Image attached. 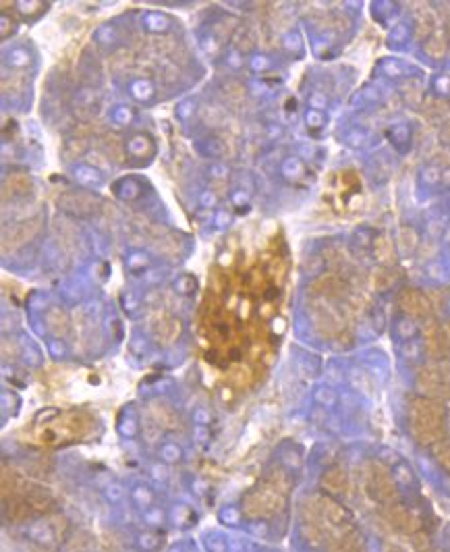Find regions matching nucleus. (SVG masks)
Listing matches in <instances>:
<instances>
[{
    "instance_id": "nucleus-1",
    "label": "nucleus",
    "mask_w": 450,
    "mask_h": 552,
    "mask_svg": "<svg viewBox=\"0 0 450 552\" xmlns=\"http://www.w3.org/2000/svg\"><path fill=\"white\" fill-rule=\"evenodd\" d=\"M409 421L413 438L423 446H434L447 434V412L438 399H413L409 409Z\"/></svg>"
},
{
    "instance_id": "nucleus-2",
    "label": "nucleus",
    "mask_w": 450,
    "mask_h": 552,
    "mask_svg": "<svg viewBox=\"0 0 450 552\" xmlns=\"http://www.w3.org/2000/svg\"><path fill=\"white\" fill-rule=\"evenodd\" d=\"M284 507V494L270 484H263L256 490H252L243 498V513L249 519H263L276 515Z\"/></svg>"
},
{
    "instance_id": "nucleus-3",
    "label": "nucleus",
    "mask_w": 450,
    "mask_h": 552,
    "mask_svg": "<svg viewBox=\"0 0 450 552\" xmlns=\"http://www.w3.org/2000/svg\"><path fill=\"white\" fill-rule=\"evenodd\" d=\"M365 490L368 494L384 504H392L398 498V488L392 478V474L386 470L382 463H370L365 470Z\"/></svg>"
},
{
    "instance_id": "nucleus-4",
    "label": "nucleus",
    "mask_w": 450,
    "mask_h": 552,
    "mask_svg": "<svg viewBox=\"0 0 450 552\" xmlns=\"http://www.w3.org/2000/svg\"><path fill=\"white\" fill-rule=\"evenodd\" d=\"M318 502V511H320V519L328 536V542L349 530L351 528V515L347 513V509L342 504H338L336 500H332L330 496H316Z\"/></svg>"
},
{
    "instance_id": "nucleus-5",
    "label": "nucleus",
    "mask_w": 450,
    "mask_h": 552,
    "mask_svg": "<svg viewBox=\"0 0 450 552\" xmlns=\"http://www.w3.org/2000/svg\"><path fill=\"white\" fill-rule=\"evenodd\" d=\"M417 386L430 399H440L450 391V368L442 363L423 365L417 372Z\"/></svg>"
},
{
    "instance_id": "nucleus-6",
    "label": "nucleus",
    "mask_w": 450,
    "mask_h": 552,
    "mask_svg": "<svg viewBox=\"0 0 450 552\" xmlns=\"http://www.w3.org/2000/svg\"><path fill=\"white\" fill-rule=\"evenodd\" d=\"M301 536L305 538L310 546H321L328 540L316 498H307L301 504Z\"/></svg>"
},
{
    "instance_id": "nucleus-7",
    "label": "nucleus",
    "mask_w": 450,
    "mask_h": 552,
    "mask_svg": "<svg viewBox=\"0 0 450 552\" xmlns=\"http://www.w3.org/2000/svg\"><path fill=\"white\" fill-rule=\"evenodd\" d=\"M312 320L318 333L324 337H336L342 331V318L338 310L330 303V299H320L312 303Z\"/></svg>"
},
{
    "instance_id": "nucleus-8",
    "label": "nucleus",
    "mask_w": 450,
    "mask_h": 552,
    "mask_svg": "<svg viewBox=\"0 0 450 552\" xmlns=\"http://www.w3.org/2000/svg\"><path fill=\"white\" fill-rule=\"evenodd\" d=\"M423 343H426V351L430 359H434L436 363H444L450 359V337L436 320H430L426 324Z\"/></svg>"
},
{
    "instance_id": "nucleus-9",
    "label": "nucleus",
    "mask_w": 450,
    "mask_h": 552,
    "mask_svg": "<svg viewBox=\"0 0 450 552\" xmlns=\"http://www.w3.org/2000/svg\"><path fill=\"white\" fill-rule=\"evenodd\" d=\"M398 307L405 316L409 318H428L430 316V310H432V303L430 299L426 297L423 291L415 289V286H405L400 293H398Z\"/></svg>"
},
{
    "instance_id": "nucleus-10",
    "label": "nucleus",
    "mask_w": 450,
    "mask_h": 552,
    "mask_svg": "<svg viewBox=\"0 0 450 552\" xmlns=\"http://www.w3.org/2000/svg\"><path fill=\"white\" fill-rule=\"evenodd\" d=\"M384 517L386 521H388V525H390L394 532H398V534L413 536V534H417V530H419V521H417L415 513L409 511V509H407L405 504H400V502H392V504H388V507H386Z\"/></svg>"
},
{
    "instance_id": "nucleus-11",
    "label": "nucleus",
    "mask_w": 450,
    "mask_h": 552,
    "mask_svg": "<svg viewBox=\"0 0 450 552\" xmlns=\"http://www.w3.org/2000/svg\"><path fill=\"white\" fill-rule=\"evenodd\" d=\"M40 233V218H25L19 224H15L10 231L4 233V241H2V249H17L23 247L25 243H29L36 235Z\"/></svg>"
},
{
    "instance_id": "nucleus-12",
    "label": "nucleus",
    "mask_w": 450,
    "mask_h": 552,
    "mask_svg": "<svg viewBox=\"0 0 450 552\" xmlns=\"http://www.w3.org/2000/svg\"><path fill=\"white\" fill-rule=\"evenodd\" d=\"M59 208L64 210L66 214H71V216L83 218V216H92L96 212L98 202L92 196L83 194V191H66V194H63L59 198Z\"/></svg>"
},
{
    "instance_id": "nucleus-13",
    "label": "nucleus",
    "mask_w": 450,
    "mask_h": 552,
    "mask_svg": "<svg viewBox=\"0 0 450 552\" xmlns=\"http://www.w3.org/2000/svg\"><path fill=\"white\" fill-rule=\"evenodd\" d=\"M181 333H183L181 320L170 314H162L154 324V335L160 345H173L175 341H179Z\"/></svg>"
},
{
    "instance_id": "nucleus-14",
    "label": "nucleus",
    "mask_w": 450,
    "mask_h": 552,
    "mask_svg": "<svg viewBox=\"0 0 450 552\" xmlns=\"http://www.w3.org/2000/svg\"><path fill=\"white\" fill-rule=\"evenodd\" d=\"M98 112V98L94 94V89L85 87L77 94L75 98V117L79 121H92Z\"/></svg>"
},
{
    "instance_id": "nucleus-15",
    "label": "nucleus",
    "mask_w": 450,
    "mask_h": 552,
    "mask_svg": "<svg viewBox=\"0 0 450 552\" xmlns=\"http://www.w3.org/2000/svg\"><path fill=\"white\" fill-rule=\"evenodd\" d=\"M328 551L330 552H365V544H363V538L355 532V530H349L336 538H332L328 542Z\"/></svg>"
},
{
    "instance_id": "nucleus-16",
    "label": "nucleus",
    "mask_w": 450,
    "mask_h": 552,
    "mask_svg": "<svg viewBox=\"0 0 450 552\" xmlns=\"http://www.w3.org/2000/svg\"><path fill=\"white\" fill-rule=\"evenodd\" d=\"M100 147H102V154L110 160V162H117V164H123L125 158H127V141L115 136V133H106L102 141H100Z\"/></svg>"
},
{
    "instance_id": "nucleus-17",
    "label": "nucleus",
    "mask_w": 450,
    "mask_h": 552,
    "mask_svg": "<svg viewBox=\"0 0 450 552\" xmlns=\"http://www.w3.org/2000/svg\"><path fill=\"white\" fill-rule=\"evenodd\" d=\"M312 291L316 295H320L321 299H336V297L342 295L344 282L336 275H324L312 284Z\"/></svg>"
},
{
    "instance_id": "nucleus-18",
    "label": "nucleus",
    "mask_w": 450,
    "mask_h": 552,
    "mask_svg": "<svg viewBox=\"0 0 450 552\" xmlns=\"http://www.w3.org/2000/svg\"><path fill=\"white\" fill-rule=\"evenodd\" d=\"M150 414L152 419L158 428H164V430H175L179 428V415L175 414L166 403H160V401H154L150 405Z\"/></svg>"
},
{
    "instance_id": "nucleus-19",
    "label": "nucleus",
    "mask_w": 450,
    "mask_h": 552,
    "mask_svg": "<svg viewBox=\"0 0 450 552\" xmlns=\"http://www.w3.org/2000/svg\"><path fill=\"white\" fill-rule=\"evenodd\" d=\"M321 486L330 494H344L349 490V476L342 467H332L321 476Z\"/></svg>"
},
{
    "instance_id": "nucleus-20",
    "label": "nucleus",
    "mask_w": 450,
    "mask_h": 552,
    "mask_svg": "<svg viewBox=\"0 0 450 552\" xmlns=\"http://www.w3.org/2000/svg\"><path fill=\"white\" fill-rule=\"evenodd\" d=\"M434 29H436V17H434V13L428 6H419L415 10V34L421 40H428L430 36L436 34Z\"/></svg>"
},
{
    "instance_id": "nucleus-21",
    "label": "nucleus",
    "mask_w": 450,
    "mask_h": 552,
    "mask_svg": "<svg viewBox=\"0 0 450 552\" xmlns=\"http://www.w3.org/2000/svg\"><path fill=\"white\" fill-rule=\"evenodd\" d=\"M4 511H6V517H8V521H15V523H19V521H25L31 513H34V509H31V504L21 496H13V498H8V500H4Z\"/></svg>"
},
{
    "instance_id": "nucleus-22",
    "label": "nucleus",
    "mask_w": 450,
    "mask_h": 552,
    "mask_svg": "<svg viewBox=\"0 0 450 552\" xmlns=\"http://www.w3.org/2000/svg\"><path fill=\"white\" fill-rule=\"evenodd\" d=\"M31 189H34V181L25 173H15L4 183V191H10V196H17V198H23V196L31 194Z\"/></svg>"
},
{
    "instance_id": "nucleus-23",
    "label": "nucleus",
    "mask_w": 450,
    "mask_h": 552,
    "mask_svg": "<svg viewBox=\"0 0 450 552\" xmlns=\"http://www.w3.org/2000/svg\"><path fill=\"white\" fill-rule=\"evenodd\" d=\"M23 498L31 504L34 511H48V509H52V498L42 488H29V490L25 488L23 490Z\"/></svg>"
},
{
    "instance_id": "nucleus-24",
    "label": "nucleus",
    "mask_w": 450,
    "mask_h": 552,
    "mask_svg": "<svg viewBox=\"0 0 450 552\" xmlns=\"http://www.w3.org/2000/svg\"><path fill=\"white\" fill-rule=\"evenodd\" d=\"M127 152L131 156H152L154 154V141L143 133H135L127 141Z\"/></svg>"
},
{
    "instance_id": "nucleus-25",
    "label": "nucleus",
    "mask_w": 450,
    "mask_h": 552,
    "mask_svg": "<svg viewBox=\"0 0 450 552\" xmlns=\"http://www.w3.org/2000/svg\"><path fill=\"white\" fill-rule=\"evenodd\" d=\"M423 50H426V55H428L430 59H436V61L444 59V55H447V38H444L442 34H434V36H430V38L423 42Z\"/></svg>"
},
{
    "instance_id": "nucleus-26",
    "label": "nucleus",
    "mask_w": 450,
    "mask_h": 552,
    "mask_svg": "<svg viewBox=\"0 0 450 552\" xmlns=\"http://www.w3.org/2000/svg\"><path fill=\"white\" fill-rule=\"evenodd\" d=\"M396 245H398V252L402 256H411L417 247V233L411 228V226H402L398 231V237H396Z\"/></svg>"
},
{
    "instance_id": "nucleus-27",
    "label": "nucleus",
    "mask_w": 450,
    "mask_h": 552,
    "mask_svg": "<svg viewBox=\"0 0 450 552\" xmlns=\"http://www.w3.org/2000/svg\"><path fill=\"white\" fill-rule=\"evenodd\" d=\"M75 181L81 187H94L102 183V173L94 166H77L75 170Z\"/></svg>"
},
{
    "instance_id": "nucleus-28",
    "label": "nucleus",
    "mask_w": 450,
    "mask_h": 552,
    "mask_svg": "<svg viewBox=\"0 0 450 552\" xmlns=\"http://www.w3.org/2000/svg\"><path fill=\"white\" fill-rule=\"evenodd\" d=\"M222 94L226 96L228 102H241L245 98L247 89H245L243 81H239L235 77H228V79L222 81Z\"/></svg>"
},
{
    "instance_id": "nucleus-29",
    "label": "nucleus",
    "mask_w": 450,
    "mask_h": 552,
    "mask_svg": "<svg viewBox=\"0 0 450 552\" xmlns=\"http://www.w3.org/2000/svg\"><path fill=\"white\" fill-rule=\"evenodd\" d=\"M46 324H48V328L57 337H66V333H68V318H66V314H64L63 310H59V307L48 314Z\"/></svg>"
},
{
    "instance_id": "nucleus-30",
    "label": "nucleus",
    "mask_w": 450,
    "mask_h": 552,
    "mask_svg": "<svg viewBox=\"0 0 450 552\" xmlns=\"http://www.w3.org/2000/svg\"><path fill=\"white\" fill-rule=\"evenodd\" d=\"M374 256H376L382 264H388V262L394 260V245H392V241H390L386 235L376 237V241H374Z\"/></svg>"
},
{
    "instance_id": "nucleus-31",
    "label": "nucleus",
    "mask_w": 450,
    "mask_h": 552,
    "mask_svg": "<svg viewBox=\"0 0 450 552\" xmlns=\"http://www.w3.org/2000/svg\"><path fill=\"white\" fill-rule=\"evenodd\" d=\"M235 46H237L241 52H245V55L254 52V48H256V36L252 34L249 27H243V29H239V31L235 34Z\"/></svg>"
},
{
    "instance_id": "nucleus-32",
    "label": "nucleus",
    "mask_w": 450,
    "mask_h": 552,
    "mask_svg": "<svg viewBox=\"0 0 450 552\" xmlns=\"http://www.w3.org/2000/svg\"><path fill=\"white\" fill-rule=\"evenodd\" d=\"M434 457L438 461V465L450 474V438H442L440 442L434 444Z\"/></svg>"
},
{
    "instance_id": "nucleus-33",
    "label": "nucleus",
    "mask_w": 450,
    "mask_h": 552,
    "mask_svg": "<svg viewBox=\"0 0 450 552\" xmlns=\"http://www.w3.org/2000/svg\"><path fill=\"white\" fill-rule=\"evenodd\" d=\"M434 166L440 170L442 181H450V152L442 150L434 156Z\"/></svg>"
},
{
    "instance_id": "nucleus-34",
    "label": "nucleus",
    "mask_w": 450,
    "mask_h": 552,
    "mask_svg": "<svg viewBox=\"0 0 450 552\" xmlns=\"http://www.w3.org/2000/svg\"><path fill=\"white\" fill-rule=\"evenodd\" d=\"M64 152L71 156H81L87 152V139L85 138H71L64 145Z\"/></svg>"
},
{
    "instance_id": "nucleus-35",
    "label": "nucleus",
    "mask_w": 450,
    "mask_h": 552,
    "mask_svg": "<svg viewBox=\"0 0 450 552\" xmlns=\"http://www.w3.org/2000/svg\"><path fill=\"white\" fill-rule=\"evenodd\" d=\"M413 551L415 552H438L436 549H434V544H432L430 536H426V534H421V532L413 534Z\"/></svg>"
},
{
    "instance_id": "nucleus-36",
    "label": "nucleus",
    "mask_w": 450,
    "mask_h": 552,
    "mask_svg": "<svg viewBox=\"0 0 450 552\" xmlns=\"http://www.w3.org/2000/svg\"><path fill=\"white\" fill-rule=\"evenodd\" d=\"M195 286H197V280H195L191 275L179 276L177 282H175V289H177L181 295H191L193 291H195Z\"/></svg>"
},
{
    "instance_id": "nucleus-37",
    "label": "nucleus",
    "mask_w": 450,
    "mask_h": 552,
    "mask_svg": "<svg viewBox=\"0 0 450 552\" xmlns=\"http://www.w3.org/2000/svg\"><path fill=\"white\" fill-rule=\"evenodd\" d=\"M8 63H10V67H15V69H23V67H27V63H29V55H27L25 50H15V52H10Z\"/></svg>"
},
{
    "instance_id": "nucleus-38",
    "label": "nucleus",
    "mask_w": 450,
    "mask_h": 552,
    "mask_svg": "<svg viewBox=\"0 0 450 552\" xmlns=\"http://www.w3.org/2000/svg\"><path fill=\"white\" fill-rule=\"evenodd\" d=\"M129 63H131V57H129V52H125V50L112 55V59H110V67H112V71H125Z\"/></svg>"
},
{
    "instance_id": "nucleus-39",
    "label": "nucleus",
    "mask_w": 450,
    "mask_h": 552,
    "mask_svg": "<svg viewBox=\"0 0 450 552\" xmlns=\"http://www.w3.org/2000/svg\"><path fill=\"white\" fill-rule=\"evenodd\" d=\"M17 6H19V10H21L25 17H29V15H38V13L44 10V2H17Z\"/></svg>"
},
{
    "instance_id": "nucleus-40",
    "label": "nucleus",
    "mask_w": 450,
    "mask_h": 552,
    "mask_svg": "<svg viewBox=\"0 0 450 552\" xmlns=\"http://www.w3.org/2000/svg\"><path fill=\"white\" fill-rule=\"evenodd\" d=\"M87 546H89V538H87V534H77V536L66 544V551L75 552V549H77V551H85Z\"/></svg>"
},
{
    "instance_id": "nucleus-41",
    "label": "nucleus",
    "mask_w": 450,
    "mask_h": 552,
    "mask_svg": "<svg viewBox=\"0 0 450 552\" xmlns=\"http://www.w3.org/2000/svg\"><path fill=\"white\" fill-rule=\"evenodd\" d=\"M376 286L378 289H388L392 282H394V275H392V270H388V268H382V270H378L376 273Z\"/></svg>"
},
{
    "instance_id": "nucleus-42",
    "label": "nucleus",
    "mask_w": 450,
    "mask_h": 552,
    "mask_svg": "<svg viewBox=\"0 0 450 552\" xmlns=\"http://www.w3.org/2000/svg\"><path fill=\"white\" fill-rule=\"evenodd\" d=\"M208 152H210V156H224L226 154V145L218 138H212L208 141Z\"/></svg>"
},
{
    "instance_id": "nucleus-43",
    "label": "nucleus",
    "mask_w": 450,
    "mask_h": 552,
    "mask_svg": "<svg viewBox=\"0 0 450 552\" xmlns=\"http://www.w3.org/2000/svg\"><path fill=\"white\" fill-rule=\"evenodd\" d=\"M210 177H212V179H226V177H228V168L222 166V164H214V166L210 168Z\"/></svg>"
},
{
    "instance_id": "nucleus-44",
    "label": "nucleus",
    "mask_w": 450,
    "mask_h": 552,
    "mask_svg": "<svg viewBox=\"0 0 450 552\" xmlns=\"http://www.w3.org/2000/svg\"><path fill=\"white\" fill-rule=\"evenodd\" d=\"M127 266L129 268H133V270H135V268H143V266H145V256H143V254H133V256L127 260Z\"/></svg>"
},
{
    "instance_id": "nucleus-45",
    "label": "nucleus",
    "mask_w": 450,
    "mask_h": 552,
    "mask_svg": "<svg viewBox=\"0 0 450 552\" xmlns=\"http://www.w3.org/2000/svg\"><path fill=\"white\" fill-rule=\"evenodd\" d=\"M199 204L203 208H212L216 204V196H214L212 191H203L201 198H199Z\"/></svg>"
},
{
    "instance_id": "nucleus-46",
    "label": "nucleus",
    "mask_w": 450,
    "mask_h": 552,
    "mask_svg": "<svg viewBox=\"0 0 450 552\" xmlns=\"http://www.w3.org/2000/svg\"><path fill=\"white\" fill-rule=\"evenodd\" d=\"M233 204H235V206H243V204H249V194H243V191H235V194H233Z\"/></svg>"
},
{
    "instance_id": "nucleus-47",
    "label": "nucleus",
    "mask_w": 450,
    "mask_h": 552,
    "mask_svg": "<svg viewBox=\"0 0 450 552\" xmlns=\"http://www.w3.org/2000/svg\"><path fill=\"white\" fill-rule=\"evenodd\" d=\"M216 224L220 226V228H224V226H228L231 224V214L228 212H218V216H216Z\"/></svg>"
},
{
    "instance_id": "nucleus-48",
    "label": "nucleus",
    "mask_w": 450,
    "mask_h": 552,
    "mask_svg": "<svg viewBox=\"0 0 450 552\" xmlns=\"http://www.w3.org/2000/svg\"><path fill=\"white\" fill-rule=\"evenodd\" d=\"M179 455H181V451L177 446H173V444L164 446V457L166 459H179Z\"/></svg>"
},
{
    "instance_id": "nucleus-49",
    "label": "nucleus",
    "mask_w": 450,
    "mask_h": 552,
    "mask_svg": "<svg viewBox=\"0 0 450 552\" xmlns=\"http://www.w3.org/2000/svg\"><path fill=\"white\" fill-rule=\"evenodd\" d=\"M442 136H444L447 141H450V119L449 121H444V125H442Z\"/></svg>"
},
{
    "instance_id": "nucleus-50",
    "label": "nucleus",
    "mask_w": 450,
    "mask_h": 552,
    "mask_svg": "<svg viewBox=\"0 0 450 552\" xmlns=\"http://www.w3.org/2000/svg\"><path fill=\"white\" fill-rule=\"evenodd\" d=\"M384 552H405V551H402L400 546H396V544H390V542H388V544H384Z\"/></svg>"
},
{
    "instance_id": "nucleus-51",
    "label": "nucleus",
    "mask_w": 450,
    "mask_h": 552,
    "mask_svg": "<svg viewBox=\"0 0 450 552\" xmlns=\"http://www.w3.org/2000/svg\"><path fill=\"white\" fill-rule=\"evenodd\" d=\"M447 36H449V44H450V25H449V31H447Z\"/></svg>"
},
{
    "instance_id": "nucleus-52",
    "label": "nucleus",
    "mask_w": 450,
    "mask_h": 552,
    "mask_svg": "<svg viewBox=\"0 0 450 552\" xmlns=\"http://www.w3.org/2000/svg\"><path fill=\"white\" fill-rule=\"evenodd\" d=\"M449 331H450V326H449Z\"/></svg>"
}]
</instances>
